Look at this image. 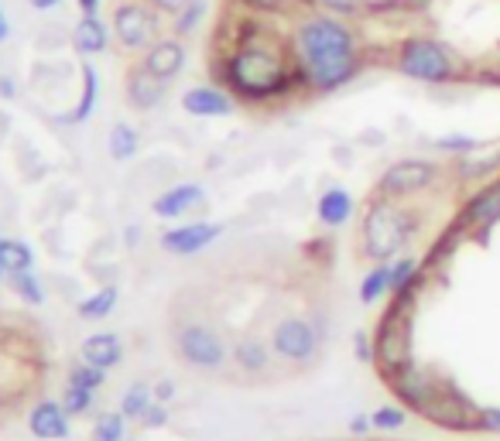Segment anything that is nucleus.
<instances>
[{"label": "nucleus", "instance_id": "nucleus-24", "mask_svg": "<svg viewBox=\"0 0 500 441\" xmlns=\"http://www.w3.org/2000/svg\"><path fill=\"white\" fill-rule=\"evenodd\" d=\"M154 403V386L148 384H131L124 390V397H120V414L127 418V421H134V418H144V411Z\"/></svg>", "mask_w": 500, "mask_h": 441}, {"label": "nucleus", "instance_id": "nucleus-44", "mask_svg": "<svg viewBox=\"0 0 500 441\" xmlns=\"http://www.w3.org/2000/svg\"><path fill=\"white\" fill-rule=\"evenodd\" d=\"M76 4H79L82 14H97L99 11V0H76Z\"/></svg>", "mask_w": 500, "mask_h": 441}, {"label": "nucleus", "instance_id": "nucleus-22", "mask_svg": "<svg viewBox=\"0 0 500 441\" xmlns=\"http://www.w3.org/2000/svg\"><path fill=\"white\" fill-rule=\"evenodd\" d=\"M0 264H4V274H24V270H35V253L28 243L21 240H0Z\"/></svg>", "mask_w": 500, "mask_h": 441}, {"label": "nucleus", "instance_id": "nucleus-10", "mask_svg": "<svg viewBox=\"0 0 500 441\" xmlns=\"http://www.w3.org/2000/svg\"><path fill=\"white\" fill-rule=\"evenodd\" d=\"M408 335H411L408 315H404L401 308L391 311V315L384 318V328H381V339H377V363L384 366L387 373H394L398 366L408 363V352H411Z\"/></svg>", "mask_w": 500, "mask_h": 441}, {"label": "nucleus", "instance_id": "nucleus-30", "mask_svg": "<svg viewBox=\"0 0 500 441\" xmlns=\"http://www.w3.org/2000/svg\"><path fill=\"white\" fill-rule=\"evenodd\" d=\"M240 11H250V14H291V11H298V7H306L308 0H233Z\"/></svg>", "mask_w": 500, "mask_h": 441}, {"label": "nucleus", "instance_id": "nucleus-4", "mask_svg": "<svg viewBox=\"0 0 500 441\" xmlns=\"http://www.w3.org/2000/svg\"><path fill=\"white\" fill-rule=\"evenodd\" d=\"M418 236V212L401 206L398 199H377L370 202L364 216V253L374 264H391L398 260L411 240Z\"/></svg>", "mask_w": 500, "mask_h": 441}, {"label": "nucleus", "instance_id": "nucleus-31", "mask_svg": "<svg viewBox=\"0 0 500 441\" xmlns=\"http://www.w3.org/2000/svg\"><path fill=\"white\" fill-rule=\"evenodd\" d=\"M124 424H127V418L120 411L99 414L93 424V441H124Z\"/></svg>", "mask_w": 500, "mask_h": 441}, {"label": "nucleus", "instance_id": "nucleus-34", "mask_svg": "<svg viewBox=\"0 0 500 441\" xmlns=\"http://www.w3.org/2000/svg\"><path fill=\"white\" fill-rule=\"evenodd\" d=\"M203 14H206V4L203 0H189L178 14H175V35L182 38V35H189V31H195V24L203 21Z\"/></svg>", "mask_w": 500, "mask_h": 441}, {"label": "nucleus", "instance_id": "nucleus-29", "mask_svg": "<svg viewBox=\"0 0 500 441\" xmlns=\"http://www.w3.org/2000/svg\"><path fill=\"white\" fill-rule=\"evenodd\" d=\"M137 154V131L131 123H116L110 131V157L114 161H131Z\"/></svg>", "mask_w": 500, "mask_h": 441}, {"label": "nucleus", "instance_id": "nucleus-21", "mask_svg": "<svg viewBox=\"0 0 500 441\" xmlns=\"http://www.w3.org/2000/svg\"><path fill=\"white\" fill-rule=\"evenodd\" d=\"M120 356H124V349H120V339H116L114 332H97V335H90V339L82 343V360L99 366V369L116 366L120 363Z\"/></svg>", "mask_w": 500, "mask_h": 441}, {"label": "nucleus", "instance_id": "nucleus-3", "mask_svg": "<svg viewBox=\"0 0 500 441\" xmlns=\"http://www.w3.org/2000/svg\"><path fill=\"white\" fill-rule=\"evenodd\" d=\"M291 52L298 62L302 86L312 93H336L364 69L360 38L336 14H306L291 31Z\"/></svg>", "mask_w": 500, "mask_h": 441}, {"label": "nucleus", "instance_id": "nucleus-12", "mask_svg": "<svg viewBox=\"0 0 500 441\" xmlns=\"http://www.w3.org/2000/svg\"><path fill=\"white\" fill-rule=\"evenodd\" d=\"M69 411L62 407V401L41 397L31 411H28V431L39 441H65L69 438Z\"/></svg>", "mask_w": 500, "mask_h": 441}, {"label": "nucleus", "instance_id": "nucleus-20", "mask_svg": "<svg viewBox=\"0 0 500 441\" xmlns=\"http://www.w3.org/2000/svg\"><path fill=\"white\" fill-rule=\"evenodd\" d=\"M73 45H76L79 55H99L110 48V28L97 14H82V21L73 31Z\"/></svg>", "mask_w": 500, "mask_h": 441}, {"label": "nucleus", "instance_id": "nucleus-41", "mask_svg": "<svg viewBox=\"0 0 500 441\" xmlns=\"http://www.w3.org/2000/svg\"><path fill=\"white\" fill-rule=\"evenodd\" d=\"M154 7H158V11H161V14H178V11H182V7H185V4H189V0H151Z\"/></svg>", "mask_w": 500, "mask_h": 441}, {"label": "nucleus", "instance_id": "nucleus-35", "mask_svg": "<svg viewBox=\"0 0 500 441\" xmlns=\"http://www.w3.org/2000/svg\"><path fill=\"white\" fill-rule=\"evenodd\" d=\"M315 4L323 14H336V18H353V14H364L366 0H308Z\"/></svg>", "mask_w": 500, "mask_h": 441}, {"label": "nucleus", "instance_id": "nucleus-26", "mask_svg": "<svg viewBox=\"0 0 500 441\" xmlns=\"http://www.w3.org/2000/svg\"><path fill=\"white\" fill-rule=\"evenodd\" d=\"M387 267H391V291H394V294L411 291L418 284V270H422L418 257H398V260H391Z\"/></svg>", "mask_w": 500, "mask_h": 441}, {"label": "nucleus", "instance_id": "nucleus-39", "mask_svg": "<svg viewBox=\"0 0 500 441\" xmlns=\"http://www.w3.org/2000/svg\"><path fill=\"white\" fill-rule=\"evenodd\" d=\"M477 428H487V431H500V407H487L477 414Z\"/></svg>", "mask_w": 500, "mask_h": 441}, {"label": "nucleus", "instance_id": "nucleus-27", "mask_svg": "<svg viewBox=\"0 0 500 441\" xmlns=\"http://www.w3.org/2000/svg\"><path fill=\"white\" fill-rule=\"evenodd\" d=\"M387 291H391V267H387V264H377V267L364 277V284H360V301H364V305H377Z\"/></svg>", "mask_w": 500, "mask_h": 441}, {"label": "nucleus", "instance_id": "nucleus-38", "mask_svg": "<svg viewBox=\"0 0 500 441\" xmlns=\"http://www.w3.org/2000/svg\"><path fill=\"white\" fill-rule=\"evenodd\" d=\"M353 352H357V360H377V345L370 343L366 332H357V335H353Z\"/></svg>", "mask_w": 500, "mask_h": 441}, {"label": "nucleus", "instance_id": "nucleus-25", "mask_svg": "<svg viewBox=\"0 0 500 441\" xmlns=\"http://www.w3.org/2000/svg\"><path fill=\"white\" fill-rule=\"evenodd\" d=\"M7 281H11V291H14V294L21 298V305H28V308L45 305V288H41V281L35 277V270H24V274H11Z\"/></svg>", "mask_w": 500, "mask_h": 441}, {"label": "nucleus", "instance_id": "nucleus-28", "mask_svg": "<svg viewBox=\"0 0 500 441\" xmlns=\"http://www.w3.org/2000/svg\"><path fill=\"white\" fill-rule=\"evenodd\" d=\"M97 93H99V82H97V69L93 65H82V97H79V106L69 114L73 123H82L86 116L93 114V106H97Z\"/></svg>", "mask_w": 500, "mask_h": 441}, {"label": "nucleus", "instance_id": "nucleus-40", "mask_svg": "<svg viewBox=\"0 0 500 441\" xmlns=\"http://www.w3.org/2000/svg\"><path fill=\"white\" fill-rule=\"evenodd\" d=\"M165 421H168V414H165L161 403H151V407L144 411V428H161Z\"/></svg>", "mask_w": 500, "mask_h": 441}, {"label": "nucleus", "instance_id": "nucleus-8", "mask_svg": "<svg viewBox=\"0 0 500 441\" xmlns=\"http://www.w3.org/2000/svg\"><path fill=\"white\" fill-rule=\"evenodd\" d=\"M114 38L124 52H148L154 41H161V11L151 0H116L110 14Z\"/></svg>", "mask_w": 500, "mask_h": 441}, {"label": "nucleus", "instance_id": "nucleus-16", "mask_svg": "<svg viewBox=\"0 0 500 441\" xmlns=\"http://www.w3.org/2000/svg\"><path fill=\"white\" fill-rule=\"evenodd\" d=\"M203 199H206L203 185L185 182V185H175V189L158 195V199L151 202V212L158 216V219H178V216H185L189 209H195Z\"/></svg>", "mask_w": 500, "mask_h": 441}, {"label": "nucleus", "instance_id": "nucleus-9", "mask_svg": "<svg viewBox=\"0 0 500 441\" xmlns=\"http://www.w3.org/2000/svg\"><path fill=\"white\" fill-rule=\"evenodd\" d=\"M439 168L432 161H418V157H404V161H394L381 182H377V195L384 199H404V195H418L425 189H432L439 182Z\"/></svg>", "mask_w": 500, "mask_h": 441}, {"label": "nucleus", "instance_id": "nucleus-18", "mask_svg": "<svg viewBox=\"0 0 500 441\" xmlns=\"http://www.w3.org/2000/svg\"><path fill=\"white\" fill-rule=\"evenodd\" d=\"M271 360H274L271 343L268 339H261V335H240V339L233 343V363L240 366L244 373H250V377L268 373Z\"/></svg>", "mask_w": 500, "mask_h": 441}, {"label": "nucleus", "instance_id": "nucleus-17", "mask_svg": "<svg viewBox=\"0 0 500 441\" xmlns=\"http://www.w3.org/2000/svg\"><path fill=\"white\" fill-rule=\"evenodd\" d=\"M494 223H500V182L477 192L462 209V226L470 230H490Z\"/></svg>", "mask_w": 500, "mask_h": 441}, {"label": "nucleus", "instance_id": "nucleus-46", "mask_svg": "<svg viewBox=\"0 0 500 441\" xmlns=\"http://www.w3.org/2000/svg\"><path fill=\"white\" fill-rule=\"evenodd\" d=\"M7 35H11V21H7V14L0 11V41H7Z\"/></svg>", "mask_w": 500, "mask_h": 441}, {"label": "nucleus", "instance_id": "nucleus-33", "mask_svg": "<svg viewBox=\"0 0 500 441\" xmlns=\"http://www.w3.org/2000/svg\"><path fill=\"white\" fill-rule=\"evenodd\" d=\"M69 384L76 386H90V390H99V386L107 384V369H99V366L93 363H76L73 369H69Z\"/></svg>", "mask_w": 500, "mask_h": 441}, {"label": "nucleus", "instance_id": "nucleus-43", "mask_svg": "<svg viewBox=\"0 0 500 441\" xmlns=\"http://www.w3.org/2000/svg\"><path fill=\"white\" fill-rule=\"evenodd\" d=\"M172 397H175V384H172V380H161V384L154 386V401H158V403L172 401Z\"/></svg>", "mask_w": 500, "mask_h": 441}, {"label": "nucleus", "instance_id": "nucleus-32", "mask_svg": "<svg viewBox=\"0 0 500 441\" xmlns=\"http://www.w3.org/2000/svg\"><path fill=\"white\" fill-rule=\"evenodd\" d=\"M93 394H97V390H90V386H76V384L65 386V394H62V407L69 411V418L86 414V411L93 407Z\"/></svg>", "mask_w": 500, "mask_h": 441}, {"label": "nucleus", "instance_id": "nucleus-6", "mask_svg": "<svg viewBox=\"0 0 500 441\" xmlns=\"http://www.w3.org/2000/svg\"><path fill=\"white\" fill-rule=\"evenodd\" d=\"M326 339V326L323 318L312 315H281L268 332V343L274 360L291 366H312L319 360V349Z\"/></svg>", "mask_w": 500, "mask_h": 441}, {"label": "nucleus", "instance_id": "nucleus-5", "mask_svg": "<svg viewBox=\"0 0 500 441\" xmlns=\"http://www.w3.org/2000/svg\"><path fill=\"white\" fill-rule=\"evenodd\" d=\"M394 69L401 76L415 79V82H428V86H443L460 76V62L453 55V48L435 38H404L394 52Z\"/></svg>", "mask_w": 500, "mask_h": 441}, {"label": "nucleus", "instance_id": "nucleus-47", "mask_svg": "<svg viewBox=\"0 0 500 441\" xmlns=\"http://www.w3.org/2000/svg\"><path fill=\"white\" fill-rule=\"evenodd\" d=\"M0 97H14V82L4 76L0 79Z\"/></svg>", "mask_w": 500, "mask_h": 441}, {"label": "nucleus", "instance_id": "nucleus-36", "mask_svg": "<svg viewBox=\"0 0 500 441\" xmlns=\"http://www.w3.org/2000/svg\"><path fill=\"white\" fill-rule=\"evenodd\" d=\"M370 418H374V428H377V431H398V428H404V421H408L404 407H377Z\"/></svg>", "mask_w": 500, "mask_h": 441}, {"label": "nucleus", "instance_id": "nucleus-23", "mask_svg": "<svg viewBox=\"0 0 500 441\" xmlns=\"http://www.w3.org/2000/svg\"><path fill=\"white\" fill-rule=\"evenodd\" d=\"M114 305H116V288L114 284H107V288L93 291L90 298H82L76 308V315L82 322H99V318H107V315L114 311Z\"/></svg>", "mask_w": 500, "mask_h": 441}, {"label": "nucleus", "instance_id": "nucleus-7", "mask_svg": "<svg viewBox=\"0 0 500 441\" xmlns=\"http://www.w3.org/2000/svg\"><path fill=\"white\" fill-rule=\"evenodd\" d=\"M172 349L175 356L189 369H199V373H220L227 360H230V349H227V339L216 332L206 322H182V326L172 332Z\"/></svg>", "mask_w": 500, "mask_h": 441}, {"label": "nucleus", "instance_id": "nucleus-37", "mask_svg": "<svg viewBox=\"0 0 500 441\" xmlns=\"http://www.w3.org/2000/svg\"><path fill=\"white\" fill-rule=\"evenodd\" d=\"M435 148L449 154H473L477 151V140H473V137H443Z\"/></svg>", "mask_w": 500, "mask_h": 441}, {"label": "nucleus", "instance_id": "nucleus-48", "mask_svg": "<svg viewBox=\"0 0 500 441\" xmlns=\"http://www.w3.org/2000/svg\"><path fill=\"white\" fill-rule=\"evenodd\" d=\"M0 240H4V236H0ZM4 277H7V274H4V264H0V281H4Z\"/></svg>", "mask_w": 500, "mask_h": 441}, {"label": "nucleus", "instance_id": "nucleus-45", "mask_svg": "<svg viewBox=\"0 0 500 441\" xmlns=\"http://www.w3.org/2000/svg\"><path fill=\"white\" fill-rule=\"evenodd\" d=\"M28 4H31L35 11H52V7H58L62 0H28Z\"/></svg>", "mask_w": 500, "mask_h": 441}, {"label": "nucleus", "instance_id": "nucleus-13", "mask_svg": "<svg viewBox=\"0 0 500 441\" xmlns=\"http://www.w3.org/2000/svg\"><path fill=\"white\" fill-rule=\"evenodd\" d=\"M141 65H144L154 79H161V82L168 86V82L185 69V45H182L178 38L154 41L151 48L141 55Z\"/></svg>", "mask_w": 500, "mask_h": 441}, {"label": "nucleus", "instance_id": "nucleus-1", "mask_svg": "<svg viewBox=\"0 0 500 441\" xmlns=\"http://www.w3.org/2000/svg\"><path fill=\"white\" fill-rule=\"evenodd\" d=\"M210 72L244 106H271L302 86L291 41H281L274 31H268L250 11L247 18H240L230 41H216Z\"/></svg>", "mask_w": 500, "mask_h": 441}, {"label": "nucleus", "instance_id": "nucleus-11", "mask_svg": "<svg viewBox=\"0 0 500 441\" xmlns=\"http://www.w3.org/2000/svg\"><path fill=\"white\" fill-rule=\"evenodd\" d=\"M223 226L220 223H185V226H175V230L161 233V250L172 253V257H193L199 250H206L210 243L220 240Z\"/></svg>", "mask_w": 500, "mask_h": 441}, {"label": "nucleus", "instance_id": "nucleus-14", "mask_svg": "<svg viewBox=\"0 0 500 441\" xmlns=\"http://www.w3.org/2000/svg\"><path fill=\"white\" fill-rule=\"evenodd\" d=\"M182 110L189 116H230L237 110V99L223 86H193L182 93Z\"/></svg>", "mask_w": 500, "mask_h": 441}, {"label": "nucleus", "instance_id": "nucleus-42", "mask_svg": "<svg viewBox=\"0 0 500 441\" xmlns=\"http://www.w3.org/2000/svg\"><path fill=\"white\" fill-rule=\"evenodd\" d=\"M370 428H374V418H370V414H357V418L349 421V431H353V435H366Z\"/></svg>", "mask_w": 500, "mask_h": 441}, {"label": "nucleus", "instance_id": "nucleus-15", "mask_svg": "<svg viewBox=\"0 0 500 441\" xmlns=\"http://www.w3.org/2000/svg\"><path fill=\"white\" fill-rule=\"evenodd\" d=\"M124 89H127V106L137 110V114H148V110H154V106L165 99V82H161V79H154L151 72L141 65V62L131 65Z\"/></svg>", "mask_w": 500, "mask_h": 441}, {"label": "nucleus", "instance_id": "nucleus-19", "mask_svg": "<svg viewBox=\"0 0 500 441\" xmlns=\"http://www.w3.org/2000/svg\"><path fill=\"white\" fill-rule=\"evenodd\" d=\"M353 209H357V202H353V195L347 189H326V192L319 195V202H315V216H319V223L329 226V230H340V226H347L349 219H353Z\"/></svg>", "mask_w": 500, "mask_h": 441}, {"label": "nucleus", "instance_id": "nucleus-2", "mask_svg": "<svg viewBox=\"0 0 500 441\" xmlns=\"http://www.w3.org/2000/svg\"><path fill=\"white\" fill-rule=\"evenodd\" d=\"M56 349L35 315L0 308V428L41 401L52 380Z\"/></svg>", "mask_w": 500, "mask_h": 441}]
</instances>
